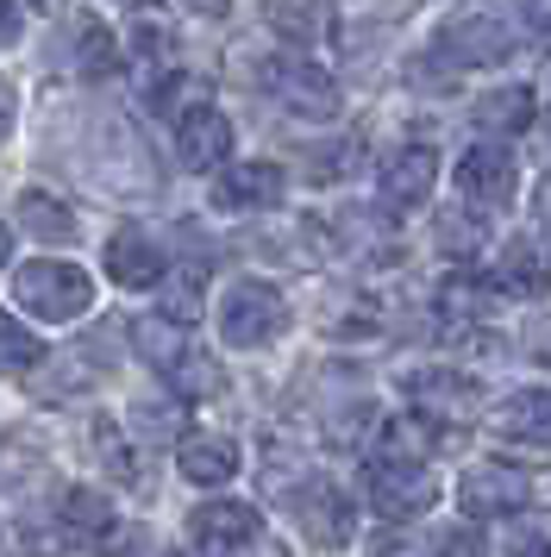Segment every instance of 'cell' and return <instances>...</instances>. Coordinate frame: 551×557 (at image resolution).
Masks as SVG:
<instances>
[{
	"label": "cell",
	"instance_id": "obj_1",
	"mask_svg": "<svg viewBox=\"0 0 551 557\" xmlns=\"http://www.w3.org/2000/svg\"><path fill=\"white\" fill-rule=\"evenodd\" d=\"M13 301L32 313V320H50V326H63V320H82L88 301H95V282L82 276L75 263H25L20 282H13Z\"/></svg>",
	"mask_w": 551,
	"mask_h": 557
},
{
	"label": "cell",
	"instance_id": "obj_2",
	"mask_svg": "<svg viewBox=\"0 0 551 557\" xmlns=\"http://www.w3.org/2000/svg\"><path fill=\"white\" fill-rule=\"evenodd\" d=\"M282 326H289V301L276 295L270 282H238L220 307V332H225V345H238V351H257V345L282 338Z\"/></svg>",
	"mask_w": 551,
	"mask_h": 557
},
{
	"label": "cell",
	"instance_id": "obj_3",
	"mask_svg": "<svg viewBox=\"0 0 551 557\" xmlns=\"http://www.w3.org/2000/svg\"><path fill=\"white\" fill-rule=\"evenodd\" d=\"M364 495L382 520H420L426 507L439 502V482L426 476L420 463H401V457H376L364 463Z\"/></svg>",
	"mask_w": 551,
	"mask_h": 557
},
{
	"label": "cell",
	"instance_id": "obj_4",
	"mask_svg": "<svg viewBox=\"0 0 551 557\" xmlns=\"http://www.w3.org/2000/svg\"><path fill=\"white\" fill-rule=\"evenodd\" d=\"M264 82L276 88V101L301 113V120H332L339 113V82L326 76L320 63H307V57H282L264 70Z\"/></svg>",
	"mask_w": 551,
	"mask_h": 557
},
{
	"label": "cell",
	"instance_id": "obj_5",
	"mask_svg": "<svg viewBox=\"0 0 551 557\" xmlns=\"http://www.w3.org/2000/svg\"><path fill=\"white\" fill-rule=\"evenodd\" d=\"M401 388H407L414 413H426V420H470L476 401H482V388L464 370H414Z\"/></svg>",
	"mask_w": 551,
	"mask_h": 557
},
{
	"label": "cell",
	"instance_id": "obj_6",
	"mask_svg": "<svg viewBox=\"0 0 551 557\" xmlns=\"http://www.w3.org/2000/svg\"><path fill=\"white\" fill-rule=\"evenodd\" d=\"M532 502V482L521 470H507V463H482L470 476L457 482V507L470 513V520H489V513H521Z\"/></svg>",
	"mask_w": 551,
	"mask_h": 557
},
{
	"label": "cell",
	"instance_id": "obj_7",
	"mask_svg": "<svg viewBox=\"0 0 551 557\" xmlns=\"http://www.w3.org/2000/svg\"><path fill=\"white\" fill-rule=\"evenodd\" d=\"M295 520H301V532L314 539V545H326V552H339V545H351V502L332 488V482H301L295 488Z\"/></svg>",
	"mask_w": 551,
	"mask_h": 557
},
{
	"label": "cell",
	"instance_id": "obj_8",
	"mask_svg": "<svg viewBox=\"0 0 551 557\" xmlns=\"http://www.w3.org/2000/svg\"><path fill=\"white\" fill-rule=\"evenodd\" d=\"M188 532H195V545L200 552H245L250 539L264 532V513L250 502H200L195 507V520H188Z\"/></svg>",
	"mask_w": 551,
	"mask_h": 557
},
{
	"label": "cell",
	"instance_id": "obj_9",
	"mask_svg": "<svg viewBox=\"0 0 551 557\" xmlns=\"http://www.w3.org/2000/svg\"><path fill=\"white\" fill-rule=\"evenodd\" d=\"M439 51H445L451 63H476V70H489V63H507L514 38H507V26L489 20V13H464V20H451V26L439 32Z\"/></svg>",
	"mask_w": 551,
	"mask_h": 557
},
{
	"label": "cell",
	"instance_id": "obj_10",
	"mask_svg": "<svg viewBox=\"0 0 551 557\" xmlns=\"http://www.w3.org/2000/svg\"><path fill=\"white\" fill-rule=\"evenodd\" d=\"M282 163H232L220 182H213V207L220 213H257V207H276L282 201Z\"/></svg>",
	"mask_w": 551,
	"mask_h": 557
},
{
	"label": "cell",
	"instance_id": "obj_11",
	"mask_svg": "<svg viewBox=\"0 0 551 557\" xmlns=\"http://www.w3.org/2000/svg\"><path fill=\"white\" fill-rule=\"evenodd\" d=\"M514 157L495 151V145H476V151L457 157V188H464V201L476 207H501L507 195H514Z\"/></svg>",
	"mask_w": 551,
	"mask_h": 557
},
{
	"label": "cell",
	"instance_id": "obj_12",
	"mask_svg": "<svg viewBox=\"0 0 551 557\" xmlns=\"http://www.w3.org/2000/svg\"><path fill=\"white\" fill-rule=\"evenodd\" d=\"M175 151L188 170H220L225 151H232V126H225L220 107H195V113H182L175 120Z\"/></svg>",
	"mask_w": 551,
	"mask_h": 557
},
{
	"label": "cell",
	"instance_id": "obj_13",
	"mask_svg": "<svg viewBox=\"0 0 551 557\" xmlns=\"http://www.w3.org/2000/svg\"><path fill=\"white\" fill-rule=\"evenodd\" d=\"M163 251L150 245V232L138 226H120L107 238V276L120 282V288H150V282H163Z\"/></svg>",
	"mask_w": 551,
	"mask_h": 557
},
{
	"label": "cell",
	"instance_id": "obj_14",
	"mask_svg": "<svg viewBox=\"0 0 551 557\" xmlns=\"http://www.w3.org/2000/svg\"><path fill=\"white\" fill-rule=\"evenodd\" d=\"M157 376L170 382L182 401H213V395H225V370H220V357H207V351H195L188 338L175 345L163 363H157Z\"/></svg>",
	"mask_w": 551,
	"mask_h": 557
},
{
	"label": "cell",
	"instance_id": "obj_15",
	"mask_svg": "<svg viewBox=\"0 0 551 557\" xmlns=\"http://www.w3.org/2000/svg\"><path fill=\"white\" fill-rule=\"evenodd\" d=\"M432 182H439V157L426 151V145H401V151L382 163V201L414 207V201L432 195Z\"/></svg>",
	"mask_w": 551,
	"mask_h": 557
},
{
	"label": "cell",
	"instance_id": "obj_16",
	"mask_svg": "<svg viewBox=\"0 0 551 557\" xmlns=\"http://www.w3.org/2000/svg\"><path fill=\"white\" fill-rule=\"evenodd\" d=\"M175 463H182V476H188V482L220 488V482L238 476V445L220 438V432H188V438H182V451H175Z\"/></svg>",
	"mask_w": 551,
	"mask_h": 557
},
{
	"label": "cell",
	"instance_id": "obj_17",
	"mask_svg": "<svg viewBox=\"0 0 551 557\" xmlns=\"http://www.w3.org/2000/svg\"><path fill=\"white\" fill-rule=\"evenodd\" d=\"M501 288L507 295H546L551 288V238H514L501 257Z\"/></svg>",
	"mask_w": 551,
	"mask_h": 557
},
{
	"label": "cell",
	"instance_id": "obj_18",
	"mask_svg": "<svg viewBox=\"0 0 551 557\" xmlns=\"http://www.w3.org/2000/svg\"><path fill=\"white\" fill-rule=\"evenodd\" d=\"M495 432L501 438H551V388H514L495 401Z\"/></svg>",
	"mask_w": 551,
	"mask_h": 557
},
{
	"label": "cell",
	"instance_id": "obj_19",
	"mask_svg": "<svg viewBox=\"0 0 551 557\" xmlns=\"http://www.w3.org/2000/svg\"><path fill=\"white\" fill-rule=\"evenodd\" d=\"M200 295H207V263H200V257L163 270V320H170V326L200 320Z\"/></svg>",
	"mask_w": 551,
	"mask_h": 557
},
{
	"label": "cell",
	"instance_id": "obj_20",
	"mask_svg": "<svg viewBox=\"0 0 551 557\" xmlns=\"http://www.w3.org/2000/svg\"><path fill=\"white\" fill-rule=\"evenodd\" d=\"M476 126L495 132V138H521L532 126V95L526 88H495V95H482L476 101Z\"/></svg>",
	"mask_w": 551,
	"mask_h": 557
},
{
	"label": "cell",
	"instance_id": "obj_21",
	"mask_svg": "<svg viewBox=\"0 0 551 557\" xmlns=\"http://www.w3.org/2000/svg\"><path fill=\"white\" fill-rule=\"evenodd\" d=\"M482 245H489L482 213H470V207H445V213H439V251H445V257L476 263V257H482Z\"/></svg>",
	"mask_w": 551,
	"mask_h": 557
},
{
	"label": "cell",
	"instance_id": "obj_22",
	"mask_svg": "<svg viewBox=\"0 0 551 557\" xmlns=\"http://www.w3.org/2000/svg\"><path fill=\"white\" fill-rule=\"evenodd\" d=\"M20 226L32 232V238H45V245H70L75 213L63 201H50V195H20Z\"/></svg>",
	"mask_w": 551,
	"mask_h": 557
},
{
	"label": "cell",
	"instance_id": "obj_23",
	"mask_svg": "<svg viewBox=\"0 0 551 557\" xmlns=\"http://www.w3.org/2000/svg\"><path fill=\"white\" fill-rule=\"evenodd\" d=\"M264 20H270L282 38L307 45V38H320V26H326V0H264Z\"/></svg>",
	"mask_w": 551,
	"mask_h": 557
},
{
	"label": "cell",
	"instance_id": "obj_24",
	"mask_svg": "<svg viewBox=\"0 0 551 557\" xmlns=\"http://www.w3.org/2000/svg\"><path fill=\"white\" fill-rule=\"evenodd\" d=\"M57 513H63V527L82 532V539H100V532H113V502H107L100 488H70Z\"/></svg>",
	"mask_w": 551,
	"mask_h": 557
},
{
	"label": "cell",
	"instance_id": "obj_25",
	"mask_svg": "<svg viewBox=\"0 0 551 557\" xmlns=\"http://www.w3.org/2000/svg\"><path fill=\"white\" fill-rule=\"evenodd\" d=\"M88 445H95V457H100V463H107L120 482H145V457L125 445L113 420H95V426H88Z\"/></svg>",
	"mask_w": 551,
	"mask_h": 557
},
{
	"label": "cell",
	"instance_id": "obj_26",
	"mask_svg": "<svg viewBox=\"0 0 551 557\" xmlns=\"http://www.w3.org/2000/svg\"><path fill=\"white\" fill-rule=\"evenodd\" d=\"M195 107H207V82L200 76H163L150 88V113H157V120H182V113H195Z\"/></svg>",
	"mask_w": 551,
	"mask_h": 557
},
{
	"label": "cell",
	"instance_id": "obj_27",
	"mask_svg": "<svg viewBox=\"0 0 551 557\" xmlns=\"http://www.w3.org/2000/svg\"><path fill=\"white\" fill-rule=\"evenodd\" d=\"M38 357H45V345L0 313V370H7V376H25V370H38Z\"/></svg>",
	"mask_w": 551,
	"mask_h": 557
},
{
	"label": "cell",
	"instance_id": "obj_28",
	"mask_svg": "<svg viewBox=\"0 0 551 557\" xmlns=\"http://www.w3.org/2000/svg\"><path fill=\"white\" fill-rule=\"evenodd\" d=\"M113 70H120L113 32L100 26V20H88V26H82V76H113Z\"/></svg>",
	"mask_w": 551,
	"mask_h": 557
},
{
	"label": "cell",
	"instance_id": "obj_29",
	"mask_svg": "<svg viewBox=\"0 0 551 557\" xmlns=\"http://www.w3.org/2000/svg\"><path fill=\"white\" fill-rule=\"evenodd\" d=\"M507 557H551V513H526L514 520V539H507Z\"/></svg>",
	"mask_w": 551,
	"mask_h": 557
},
{
	"label": "cell",
	"instance_id": "obj_30",
	"mask_svg": "<svg viewBox=\"0 0 551 557\" xmlns=\"http://www.w3.org/2000/svg\"><path fill=\"white\" fill-rule=\"evenodd\" d=\"M439 307H445L451 320H482L489 313V288L482 282H445L439 288Z\"/></svg>",
	"mask_w": 551,
	"mask_h": 557
},
{
	"label": "cell",
	"instance_id": "obj_31",
	"mask_svg": "<svg viewBox=\"0 0 551 557\" xmlns=\"http://www.w3.org/2000/svg\"><path fill=\"white\" fill-rule=\"evenodd\" d=\"M170 45H175V32H170L163 13H138V20H132V51L138 57H163Z\"/></svg>",
	"mask_w": 551,
	"mask_h": 557
},
{
	"label": "cell",
	"instance_id": "obj_32",
	"mask_svg": "<svg viewBox=\"0 0 551 557\" xmlns=\"http://www.w3.org/2000/svg\"><path fill=\"white\" fill-rule=\"evenodd\" d=\"M132 420H138V432H145V438H175V432H182V407H150L145 401Z\"/></svg>",
	"mask_w": 551,
	"mask_h": 557
},
{
	"label": "cell",
	"instance_id": "obj_33",
	"mask_svg": "<svg viewBox=\"0 0 551 557\" xmlns=\"http://www.w3.org/2000/svg\"><path fill=\"white\" fill-rule=\"evenodd\" d=\"M376 557H432V545H426L420 532H382L376 539Z\"/></svg>",
	"mask_w": 551,
	"mask_h": 557
},
{
	"label": "cell",
	"instance_id": "obj_34",
	"mask_svg": "<svg viewBox=\"0 0 551 557\" xmlns=\"http://www.w3.org/2000/svg\"><path fill=\"white\" fill-rule=\"evenodd\" d=\"M145 545H150V532L125 527V532H113V545H107V557H145Z\"/></svg>",
	"mask_w": 551,
	"mask_h": 557
},
{
	"label": "cell",
	"instance_id": "obj_35",
	"mask_svg": "<svg viewBox=\"0 0 551 557\" xmlns=\"http://www.w3.org/2000/svg\"><path fill=\"white\" fill-rule=\"evenodd\" d=\"M514 7H521V20L532 32H551V0H514Z\"/></svg>",
	"mask_w": 551,
	"mask_h": 557
},
{
	"label": "cell",
	"instance_id": "obj_36",
	"mask_svg": "<svg viewBox=\"0 0 551 557\" xmlns=\"http://www.w3.org/2000/svg\"><path fill=\"white\" fill-rule=\"evenodd\" d=\"M13 38H20V7L0 0V45H13Z\"/></svg>",
	"mask_w": 551,
	"mask_h": 557
},
{
	"label": "cell",
	"instance_id": "obj_37",
	"mask_svg": "<svg viewBox=\"0 0 551 557\" xmlns=\"http://www.w3.org/2000/svg\"><path fill=\"white\" fill-rule=\"evenodd\" d=\"M445 557H482L476 532H457V539H445Z\"/></svg>",
	"mask_w": 551,
	"mask_h": 557
},
{
	"label": "cell",
	"instance_id": "obj_38",
	"mask_svg": "<svg viewBox=\"0 0 551 557\" xmlns=\"http://www.w3.org/2000/svg\"><path fill=\"white\" fill-rule=\"evenodd\" d=\"M182 7H188V13H200V20H220L232 0H182Z\"/></svg>",
	"mask_w": 551,
	"mask_h": 557
},
{
	"label": "cell",
	"instance_id": "obj_39",
	"mask_svg": "<svg viewBox=\"0 0 551 557\" xmlns=\"http://www.w3.org/2000/svg\"><path fill=\"white\" fill-rule=\"evenodd\" d=\"M539 220H546V226H551V176L539 182Z\"/></svg>",
	"mask_w": 551,
	"mask_h": 557
},
{
	"label": "cell",
	"instance_id": "obj_40",
	"mask_svg": "<svg viewBox=\"0 0 551 557\" xmlns=\"http://www.w3.org/2000/svg\"><path fill=\"white\" fill-rule=\"evenodd\" d=\"M7 257H13V232L0 226V270H7Z\"/></svg>",
	"mask_w": 551,
	"mask_h": 557
},
{
	"label": "cell",
	"instance_id": "obj_41",
	"mask_svg": "<svg viewBox=\"0 0 551 557\" xmlns=\"http://www.w3.org/2000/svg\"><path fill=\"white\" fill-rule=\"evenodd\" d=\"M32 7H38V13H57V7H63V0H32Z\"/></svg>",
	"mask_w": 551,
	"mask_h": 557
}]
</instances>
